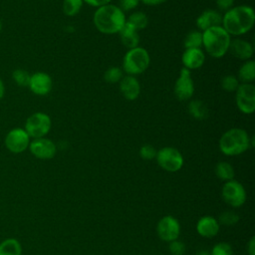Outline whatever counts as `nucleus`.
I'll list each match as a JSON object with an SVG mask.
<instances>
[{"instance_id":"obj_1","label":"nucleus","mask_w":255,"mask_h":255,"mask_svg":"<svg viewBox=\"0 0 255 255\" xmlns=\"http://www.w3.org/2000/svg\"><path fill=\"white\" fill-rule=\"evenodd\" d=\"M255 23V13L247 5L233 6L222 16L221 26L230 36H240L249 32Z\"/></svg>"},{"instance_id":"obj_2","label":"nucleus","mask_w":255,"mask_h":255,"mask_svg":"<svg viewBox=\"0 0 255 255\" xmlns=\"http://www.w3.org/2000/svg\"><path fill=\"white\" fill-rule=\"evenodd\" d=\"M126 21L125 12L119 6L111 3L99 7L93 16V22L97 30L107 35L119 33Z\"/></svg>"},{"instance_id":"obj_3","label":"nucleus","mask_w":255,"mask_h":255,"mask_svg":"<svg viewBox=\"0 0 255 255\" xmlns=\"http://www.w3.org/2000/svg\"><path fill=\"white\" fill-rule=\"evenodd\" d=\"M253 137L240 128H232L226 130L219 139V149L227 156H235L242 154L254 145Z\"/></svg>"},{"instance_id":"obj_4","label":"nucleus","mask_w":255,"mask_h":255,"mask_svg":"<svg viewBox=\"0 0 255 255\" xmlns=\"http://www.w3.org/2000/svg\"><path fill=\"white\" fill-rule=\"evenodd\" d=\"M231 36L222 26L211 27L202 32V46L213 58L223 57L229 49Z\"/></svg>"},{"instance_id":"obj_5","label":"nucleus","mask_w":255,"mask_h":255,"mask_svg":"<svg viewBox=\"0 0 255 255\" xmlns=\"http://www.w3.org/2000/svg\"><path fill=\"white\" fill-rule=\"evenodd\" d=\"M150 64L148 52L142 47L128 49L123 58V71L127 75L136 76L143 73Z\"/></svg>"},{"instance_id":"obj_6","label":"nucleus","mask_w":255,"mask_h":255,"mask_svg":"<svg viewBox=\"0 0 255 255\" xmlns=\"http://www.w3.org/2000/svg\"><path fill=\"white\" fill-rule=\"evenodd\" d=\"M52 127L51 118L43 112H36L29 116L25 122L24 129L32 138L45 137Z\"/></svg>"},{"instance_id":"obj_7","label":"nucleus","mask_w":255,"mask_h":255,"mask_svg":"<svg viewBox=\"0 0 255 255\" xmlns=\"http://www.w3.org/2000/svg\"><path fill=\"white\" fill-rule=\"evenodd\" d=\"M155 160L159 167L168 172H176L180 170L184 163L181 152L172 146H164L157 150Z\"/></svg>"},{"instance_id":"obj_8","label":"nucleus","mask_w":255,"mask_h":255,"mask_svg":"<svg viewBox=\"0 0 255 255\" xmlns=\"http://www.w3.org/2000/svg\"><path fill=\"white\" fill-rule=\"evenodd\" d=\"M221 195L226 204L235 208L241 207L246 201L245 188L235 179L225 181L222 186Z\"/></svg>"},{"instance_id":"obj_9","label":"nucleus","mask_w":255,"mask_h":255,"mask_svg":"<svg viewBox=\"0 0 255 255\" xmlns=\"http://www.w3.org/2000/svg\"><path fill=\"white\" fill-rule=\"evenodd\" d=\"M235 103L241 113L252 114L255 111V86L253 84H240L235 91Z\"/></svg>"},{"instance_id":"obj_10","label":"nucleus","mask_w":255,"mask_h":255,"mask_svg":"<svg viewBox=\"0 0 255 255\" xmlns=\"http://www.w3.org/2000/svg\"><path fill=\"white\" fill-rule=\"evenodd\" d=\"M30 136L22 128H14L10 129L5 138L4 143L6 148L12 153H21L25 151L30 144Z\"/></svg>"},{"instance_id":"obj_11","label":"nucleus","mask_w":255,"mask_h":255,"mask_svg":"<svg viewBox=\"0 0 255 255\" xmlns=\"http://www.w3.org/2000/svg\"><path fill=\"white\" fill-rule=\"evenodd\" d=\"M156 233L159 239L164 242H171L178 239L180 235L179 221L172 215L163 216L156 225Z\"/></svg>"},{"instance_id":"obj_12","label":"nucleus","mask_w":255,"mask_h":255,"mask_svg":"<svg viewBox=\"0 0 255 255\" xmlns=\"http://www.w3.org/2000/svg\"><path fill=\"white\" fill-rule=\"evenodd\" d=\"M194 94V82L191 78L190 71L181 68L179 76L174 84V95L179 101H187Z\"/></svg>"},{"instance_id":"obj_13","label":"nucleus","mask_w":255,"mask_h":255,"mask_svg":"<svg viewBox=\"0 0 255 255\" xmlns=\"http://www.w3.org/2000/svg\"><path fill=\"white\" fill-rule=\"evenodd\" d=\"M28 148L30 152L39 159H51L57 152L56 143L47 137L33 138Z\"/></svg>"},{"instance_id":"obj_14","label":"nucleus","mask_w":255,"mask_h":255,"mask_svg":"<svg viewBox=\"0 0 255 255\" xmlns=\"http://www.w3.org/2000/svg\"><path fill=\"white\" fill-rule=\"evenodd\" d=\"M53 82L49 74L45 72H36L31 75L29 89L37 96H46L52 90Z\"/></svg>"},{"instance_id":"obj_15","label":"nucleus","mask_w":255,"mask_h":255,"mask_svg":"<svg viewBox=\"0 0 255 255\" xmlns=\"http://www.w3.org/2000/svg\"><path fill=\"white\" fill-rule=\"evenodd\" d=\"M228 52L238 60L248 61L253 56L254 48L250 42L237 38L230 41Z\"/></svg>"},{"instance_id":"obj_16","label":"nucleus","mask_w":255,"mask_h":255,"mask_svg":"<svg viewBox=\"0 0 255 255\" xmlns=\"http://www.w3.org/2000/svg\"><path fill=\"white\" fill-rule=\"evenodd\" d=\"M120 83V92L128 101H134L140 93V85L134 76L127 75L122 78Z\"/></svg>"},{"instance_id":"obj_17","label":"nucleus","mask_w":255,"mask_h":255,"mask_svg":"<svg viewBox=\"0 0 255 255\" xmlns=\"http://www.w3.org/2000/svg\"><path fill=\"white\" fill-rule=\"evenodd\" d=\"M219 229L220 224L218 220L211 215L202 216L196 223L197 233L204 238H212L216 236L219 232Z\"/></svg>"},{"instance_id":"obj_18","label":"nucleus","mask_w":255,"mask_h":255,"mask_svg":"<svg viewBox=\"0 0 255 255\" xmlns=\"http://www.w3.org/2000/svg\"><path fill=\"white\" fill-rule=\"evenodd\" d=\"M182 64L184 68L189 71L197 70L202 67L205 61V54L201 48H192L185 49L181 57Z\"/></svg>"},{"instance_id":"obj_19","label":"nucleus","mask_w":255,"mask_h":255,"mask_svg":"<svg viewBox=\"0 0 255 255\" xmlns=\"http://www.w3.org/2000/svg\"><path fill=\"white\" fill-rule=\"evenodd\" d=\"M222 15L213 9L204 10L196 19V26L200 31H205L211 27L221 26Z\"/></svg>"},{"instance_id":"obj_20","label":"nucleus","mask_w":255,"mask_h":255,"mask_svg":"<svg viewBox=\"0 0 255 255\" xmlns=\"http://www.w3.org/2000/svg\"><path fill=\"white\" fill-rule=\"evenodd\" d=\"M119 34H120L121 41L125 47L128 49H132L138 46V43H139L138 32L127 22L122 28V30L119 32Z\"/></svg>"},{"instance_id":"obj_21","label":"nucleus","mask_w":255,"mask_h":255,"mask_svg":"<svg viewBox=\"0 0 255 255\" xmlns=\"http://www.w3.org/2000/svg\"><path fill=\"white\" fill-rule=\"evenodd\" d=\"M237 79L241 84H252L255 80V62L253 60L245 61L238 70Z\"/></svg>"},{"instance_id":"obj_22","label":"nucleus","mask_w":255,"mask_h":255,"mask_svg":"<svg viewBox=\"0 0 255 255\" xmlns=\"http://www.w3.org/2000/svg\"><path fill=\"white\" fill-rule=\"evenodd\" d=\"M0 255H22V245L16 238H6L0 242Z\"/></svg>"},{"instance_id":"obj_23","label":"nucleus","mask_w":255,"mask_h":255,"mask_svg":"<svg viewBox=\"0 0 255 255\" xmlns=\"http://www.w3.org/2000/svg\"><path fill=\"white\" fill-rule=\"evenodd\" d=\"M189 115L196 120H205L208 118V108L200 100H192L187 106Z\"/></svg>"},{"instance_id":"obj_24","label":"nucleus","mask_w":255,"mask_h":255,"mask_svg":"<svg viewBox=\"0 0 255 255\" xmlns=\"http://www.w3.org/2000/svg\"><path fill=\"white\" fill-rule=\"evenodd\" d=\"M126 22L138 32V31L146 28V26L148 24V18L143 12L136 11V12L131 13Z\"/></svg>"},{"instance_id":"obj_25","label":"nucleus","mask_w":255,"mask_h":255,"mask_svg":"<svg viewBox=\"0 0 255 255\" xmlns=\"http://www.w3.org/2000/svg\"><path fill=\"white\" fill-rule=\"evenodd\" d=\"M215 174L219 179L223 181H228L234 178L235 172L233 166L229 162L219 161L215 166Z\"/></svg>"},{"instance_id":"obj_26","label":"nucleus","mask_w":255,"mask_h":255,"mask_svg":"<svg viewBox=\"0 0 255 255\" xmlns=\"http://www.w3.org/2000/svg\"><path fill=\"white\" fill-rule=\"evenodd\" d=\"M183 46L185 49L201 48L202 47V32L200 31H190L184 38Z\"/></svg>"},{"instance_id":"obj_27","label":"nucleus","mask_w":255,"mask_h":255,"mask_svg":"<svg viewBox=\"0 0 255 255\" xmlns=\"http://www.w3.org/2000/svg\"><path fill=\"white\" fill-rule=\"evenodd\" d=\"M83 0H64L63 1V12L67 16H75L82 9Z\"/></svg>"},{"instance_id":"obj_28","label":"nucleus","mask_w":255,"mask_h":255,"mask_svg":"<svg viewBox=\"0 0 255 255\" xmlns=\"http://www.w3.org/2000/svg\"><path fill=\"white\" fill-rule=\"evenodd\" d=\"M124 77V71L119 67H110L104 74V80L109 84L119 83Z\"/></svg>"},{"instance_id":"obj_29","label":"nucleus","mask_w":255,"mask_h":255,"mask_svg":"<svg viewBox=\"0 0 255 255\" xmlns=\"http://www.w3.org/2000/svg\"><path fill=\"white\" fill-rule=\"evenodd\" d=\"M30 77L31 75L29 74V72L24 69L18 68L12 72V79L14 80L16 85L19 87H28L30 82Z\"/></svg>"},{"instance_id":"obj_30","label":"nucleus","mask_w":255,"mask_h":255,"mask_svg":"<svg viewBox=\"0 0 255 255\" xmlns=\"http://www.w3.org/2000/svg\"><path fill=\"white\" fill-rule=\"evenodd\" d=\"M220 85H221V88L228 92V93H231V92H235L238 88V86L240 85L238 79L236 76L234 75H226L224 76L222 79H221V82H220Z\"/></svg>"},{"instance_id":"obj_31","label":"nucleus","mask_w":255,"mask_h":255,"mask_svg":"<svg viewBox=\"0 0 255 255\" xmlns=\"http://www.w3.org/2000/svg\"><path fill=\"white\" fill-rule=\"evenodd\" d=\"M219 224H223V225H226V226H231V225H234L238 222L239 220V215L232 211V210H226L222 213H220L219 215V218L217 219Z\"/></svg>"},{"instance_id":"obj_32","label":"nucleus","mask_w":255,"mask_h":255,"mask_svg":"<svg viewBox=\"0 0 255 255\" xmlns=\"http://www.w3.org/2000/svg\"><path fill=\"white\" fill-rule=\"evenodd\" d=\"M211 255H233L232 246L227 242H219L212 247Z\"/></svg>"},{"instance_id":"obj_33","label":"nucleus","mask_w":255,"mask_h":255,"mask_svg":"<svg viewBox=\"0 0 255 255\" xmlns=\"http://www.w3.org/2000/svg\"><path fill=\"white\" fill-rule=\"evenodd\" d=\"M157 150L154 148L153 145L151 144H143L139 148V156L144 159V160H151L155 159Z\"/></svg>"},{"instance_id":"obj_34","label":"nucleus","mask_w":255,"mask_h":255,"mask_svg":"<svg viewBox=\"0 0 255 255\" xmlns=\"http://www.w3.org/2000/svg\"><path fill=\"white\" fill-rule=\"evenodd\" d=\"M169 252L171 253V255H184L185 253V245L184 243H182L179 240H174L169 242V246H168Z\"/></svg>"},{"instance_id":"obj_35","label":"nucleus","mask_w":255,"mask_h":255,"mask_svg":"<svg viewBox=\"0 0 255 255\" xmlns=\"http://www.w3.org/2000/svg\"><path fill=\"white\" fill-rule=\"evenodd\" d=\"M140 0H120V5L119 7L124 11V12H127V11H130L132 9H134L138 3H139Z\"/></svg>"},{"instance_id":"obj_36","label":"nucleus","mask_w":255,"mask_h":255,"mask_svg":"<svg viewBox=\"0 0 255 255\" xmlns=\"http://www.w3.org/2000/svg\"><path fill=\"white\" fill-rule=\"evenodd\" d=\"M234 0H216V5L220 11H227L233 7Z\"/></svg>"},{"instance_id":"obj_37","label":"nucleus","mask_w":255,"mask_h":255,"mask_svg":"<svg viewBox=\"0 0 255 255\" xmlns=\"http://www.w3.org/2000/svg\"><path fill=\"white\" fill-rule=\"evenodd\" d=\"M84 2H86L87 4H89L90 6H93V7H102V6H105L107 4H110L112 0H83Z\"/></svg>"},{"instance_id":"obj_38","label":"nucleus","mask_w":255,"mask_h":255,"mask_svg":"<svg viewBox=\"0 0 255 255\" xmlns=\"http://www.w3.org/2000/svg\"><path fill=\"white\" fill-rule=\"evenodd\" d=\"M247 252L249 255H255V237L252 236L247 243Z\"/></svg>"},{"instance_id":"obj_39","label":"nucleus","mask_w":255,"mask_h":255,"mask_svg":"<svg viewBox=\"0 0 255 255\" xmlns=\"http://www.w3.org/2000/svg\"><path fill=\"white\" fill-rule=\"evenodd\" d=\"M143 4L147 5V6H156L159 4H162L163 2H165L166 0H140Z\"/></svg>"},{"instance_id":"obj_40","label":"nucleus","mask_w":255,"mask_h":255,"mask_svg":"<svg viewBox=\"0 0 255 255\" xmlns=\"http://www.w3.org/2000/svg\"><path fill=\"white\" fill-rule=\"evenodd\" d=\"M4 95H5V85L2 79L0 78V100L4 97Z\"/></svg>"},{"instance_id":"obj_41","label":"nucleus","mask_w":255,"mask_h":255,"mask_svg":"<svg viewBox=\"0 0 255 255\" xmlns=\"http://www.w3.org/2000/svg\"><path fill=\"white\" fill-rule=\"evenodd\" d=\"M1 30H2V22L0 20V32H1Z\"/></svg>"}]
</instances>
